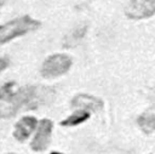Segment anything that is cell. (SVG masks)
Listing matches in <instances>:
<instances>
[{"mask_svg": "<svg viewBox=\"0 0 155 154\" xmlns=\"http://www.w3.org/2000/svg\"><path fill=\"white\" fill-rule=\"evenodd\" d=\"M54 91L41 86L16 87L13 82L6 84L0 90V118H11L21 108H36L50 102Z\"/></svg>", "mask_w": 155, "mask_h": 154, "instance_id": "obj_1", "label": "cell"}, {"mask_svg": "<svg viewBox=\"0 0 155 154\" xmlns=\"http://www.w3.org/2000/svg\"><path fill=\"white\" fill-rule=\"evenodd\" d=\"M40 25L41 23L39 21L29 16L17 17L4 24H0V45L22 36L29 32L36 30Z\"/></svg>", "mask_w": 155, "mask_h": 154, "instance_id": "obj_2", "label": "cell"}, {"mask_svg": "<svg viewBox=\"0 0 155 154\" xmlns=\"http://www.w3.org/2000/svg\"><path fill=\"white\" fill-rule=\"evenodd\" d=\"M73 64V59L64 53H54L48 56L40 69V73L44 78L51 79V78H58L63 74H65Z\"/></svg>", "mask_w": 155, "mask_h": 154, "instance_id": "obj_3", "label": "cell"}, {"mask_svg": "<svg viewBox=\"0 0 155 154\" xmlns=\"http://www.w3.org/2000/svg\"><path fill=\"white\" fill-rule=\"evenodd\" d=\"M125 15L131 19H145L155 15V0H131L125 6Z\"/></svg>", "mask_w": 155, "mask_h": 154, "instance_id": "obj_4", "label": "cell"}, {"mask_svg": "<svg viewBox=\"0 0 155 154\" xmlns=\"http://www.w3.org/2000/svg\"><path fill=\"white\" fill-rule=\"evenodd\" d=\"M52 131H53V124H52L51 120H48V119L40 120L38 122L34 138H33V141L30 143L31 149L34 152H42V150H45L48 147L50 142H51Z\"/></svg>", "mask_w": 155, "mask_h": 154, "instance_id": "obj_5", "label": "cell"}, {"mask_svg": "<svg viewBox=\"0 0 155 154\" xmlns=\"http://www.w3.org/2000/svg\"><path fill=\"white\" fill-rule=\"evenodd\" d=\"M36 126H38V121L34 116H30V115L23 116L15 125L13 137L18 142H24L36 130Z\"/></svg>", "mask_w": 155, "mask_h": 154, "instance_id": "obj_6", "label": "cell"}, {"mask_svg": "<svg viewBox=\"0 0 155 154\" xmlns=\"http://www.w3.org/2000/svg\"><path fill=\"white\" fill-rule=\"evenodd\" d=\"M71 107L75 109H82L86 112H96L102 109L103 102L101 98L90 95H78L71 101Z\"/></svg>", "mask_w": 155, "mask_h": 154, "instance_id": "obj_7", "label": "cell"}, {"mask_svg": "<svg viewBox=\"0 0 155 154\" xmlns=\"http://www.w3.org/2000/svg\"><path fill=\"white\" fill-rule=\"evenodd\" d=\"M138 125L145 133L155 131V108H151L143 113L138 118Z\"/></svg>", "mask_w": 155, "mask_h": 154, "instance_id": "obj_8", "label": "cell"}, {"mask_svg": "<svg viewBox=\"0 0 155 154\" xmlns=\"http://www.w3.org/2000/svg\"><path fill=\"white\" fill-rule=\"evenodd\" d=\"M90 116V112L82 110V109H78L75 113H73L71 115H69L67 119L61 121V125L63 126H76L81 122H84L85 120H87Z\"/></svg>", "mask_w": 155, "mask_h": 154, "instance_id": "obj_9", "label": "cell"}, {"mask_svg": "<svg viewBox=\"0 0 155 154\" xmlns=\"http://www.w3.org/2000/svg\"><path fill=\"white\" fill-rule=\"evenodd\" d=\"M86 28H87L86 25H79L75 29H73V32L65 38L64 45L68 46V47H70V46H74L76 42H79L84 38V35L86 33Z\"/></svg>", "mask_w": 155, "mask_h": 154, "instance_id": "obj_10", "label": "cell"}, {"mask_svg": "<svg viewBox=\"0 0 155 154\" xmlns=\"http://www.w3.org/2000/svg\"><path fill=\"white\" fill-rule=\"evenodd\" d=\"M7 65H8V59L5 57H0V73L2 70H5L7 68Z\"/></svg>", "mask_w": 155, "mask_h": 154, "instance_id": "obj_11", "label": "cell"}, {"mask_svg": "<svg viewBox=\"0 0 155 154\" xmlns=\"http://www.w3.org/2000/svg\"><path fill=\"white\" fill-rule=\"evenodd\" d=\"M5 4V0H0V8H1V6Z\"/></svg>", "mask_w": 155, "mask_h": 154, "instance_id": "obj_12", "label": "cell"}, {"mask_svg": "<svg viewBox=\"0 0 155 154\" xmlns=\"http://www.w3.org/2000/svg\"><path fill=\"white\" fill-rule=\"evenodd\" d=\"M51 154H62V153H58V152H54V153H51Z\"/></svg>", "mask_w": 155, "mask_h": 154, "instance_id": "obj_13", "label": "cell"}]
</instances>
